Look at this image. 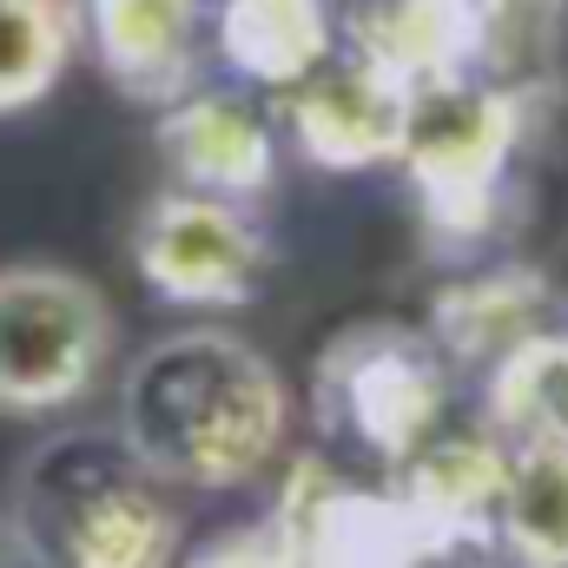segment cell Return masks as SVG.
<instances>
[{"label":"cell","mask_w":568,"mask_h":568,"mask_svg":"<svg viewBox=\"0 0 568 568\" xmlns=\"http://www.w3.org/2000/svg\"><path fill=\"white\" fill-rule=\"evenodd\" d=\"M443 351L424 331L404 324H364L337 337L317 364V417L331 436L371 449L377 463L404 469L443 417Z\"/></svg>","instance_id":"5"},{"label":"cell","mask_w":568,"mask_h":568,"mask_svg":"<svg viewBox=\"0 0 568 568\" xmlns=\"http://www.w3.org/2000/svg\"><path fill=\"white\" fill-rule=\"evenodd\" d=\"M496 542L529 568H568V443L509 449Z\"/></svg>","instance_id":"15"},{"label":"cell","mask_w":568,"mask_h":568,"mask_svg":"<svg viewBox=\"0 0 568 568\" xmlns=\"http://www.w3.org/2000/svg\"><path fill=\"white\" fill-rule=\"evenodd\" d=\"M469 568H529V562H516L509 549H503V556H483V549H469Z\"/></svg>","instance_id":"20"},{"label":"cell","mask_w":568,"mask_h":568,"mask_svg":"<svg viewBox=\"0 0 568 568\" xmlns=\"http://www.w3.org/2000/svg\"><path fill=\"white\" fill-rule=\"evenodd\" d=\"M542 331H549V284H542V272H523V265L449 284L436 297V317H429V344L443 357L483 364V371H496L503 357H516Z\"/></svg>","instance_id":"14"},{"label":"cell","mask_w":568,"mask_h":568,"mask_svg":"<svg viewBox=\"0 0 568 568\" xmlns=\"http://www.w3.org/2000/svg\"><path fill=\"white\" fill-rule=\"evenodd\" d=\"M469 20H476V67L469 73L536 100L562 60L568 0H469Z\"/></svg>","instance_id":"17"},{"label":"cell","mask_w":568,"mask_h":568,"mask_svg":"<svg viewBox=\"0 0 568 568\" xmlns=\"http://www.w3.org/2000/svg\"><path fill=\"white\" fill-rule=\"evenodd\" d=\"M489 436L509 449L568 443V324H549L489 371Z\"/></svg>","instance_id":"16"},{"label":"cell","mask_w":568,"mask_h":568,"mask_svg":"<svg viewBox=\"0 0 568 568\" xmlns=\"http://www.w3.org/2000/svg\"><path fill=\"white\" fill-rule=\"evenodd\" d=\"M265 536L284 568H424L390 489H364L317 456L291 463Z\"/></svg>","instance_id":"7"},{"label":"cell","mask_w":568,"mask_h":568,"mask_svg":"<svg viewBox=\"0 0 568 568\" xmlns=\"http://www.w3.org/2000/svg\"><path fill=\"white\" fill-rule=\"evenodd\" d=\"M80 47L126 100L172 106L205 87L212 13L205 0H80Z\"/></svg>","instance_id":"11"},{"label":"cell","mask_w":568,"mask_h":568,"mask_svg":"<svg viewBox=\"0 0 568 568\" xmlns=\"http://www.w3.org/2000/svg\"><path fill=\"white\" fill-rule=\"evenodd\" d=\"M113 429L172 489H239L284 449L291 390L239 331L185 324L126 364Z\"/></svg>","instance_id":"1"},{"label":"cell","mask_w":568,"mask_h":568,"mask_svg":"<svg viewBox=\"0 0 568 568\" xmlns=\"http://www.w3.org/2000/svg\"><path fill=\"white\" fill-rule=\"evenodd\" d=\"M278 120L297 159H311L317 172L390 165L404 152V126H410V87L397 73L371 67L364 53L337 47L291 93H278Z\"/></svg>","instance_id":"8"},{"label":"cell","mask_w":568,"mask_h":568,"mask_svg":"<svg viewBox=\"0 0 568 568\" xmlns=\"http://www.w3.org/2000/svg\"><path fill=\"white\" fill-rule=\"evenodd\" d=\"M192 568H284V562H278V549H272V536H265V529H245V536L212 542Z\"/></svg>","instance_id":"19"},{"label":"cell","mask_w":568,"mask_h":568,"mask_svg":"<svg viewBox=\"0 0 568 568\" xmlns=\"http://www.w3.org/2000/svg\"><path fill=\"white\" fill-rule=\"evenodd\" d=\"M80 53V0H0V120L40 106Z\"/></svg>","instance_id":"18"},{"label":"cell","mask_w":568,"mask_h":568,"mask_svg":"<svg viewBox=\"0 0 568 568\" xmlns=\"http://www.w3.org/2000/svg\"><path fill=\"white\" fill-rule=\"evenodd\" d=\"M179 489L120 429H60L13 476V542L33 568H172Z\"/></svg>","instance_id":"2"},{"label":"cell","mask_w":568,"mask_h":568,"mask_svg":"<svg viewBox=\"0 0 568 568\" xmlns=\"http://www.w3.org/2000/svg\"><path fill=\"white\" fill-rule=\"evenodd\" d=\"M503 476H509V443L476 429V436H429L424 449L397 469V516L417 542L424 562H449L463 549L496 542V509H503Z\"/></svg>","instance_id":"10"},{"label":"cell","mask_w":568,"mask_h":568,"mask_svg":"<svg viewBox=\"0 0 568 568\" xmlns=\"http://www.w3.org/2000/svg\"><path fill=\"white\" fill-rule=\"evenodd\" d=\"M212 53L265 93H291L311 67L337 53L331 0H205Z\"/></svg>","instance_id":"13"},{"label":"cell","mask_w":568,"mask_h":568,"mask_svg":"<svg viewBox=\"0 0 568 568\" xmlns=\"http://www.w3.org/2000/svg\"><path fill=\"white\" fill-rule=\"evenodd\" d=\"M152 140H159V159L179 192L252 205L278 179V126L239 87H192L185 100L159 106Z\"/></svg>","instance_id":"9"},{"label":"cell","mask_w":568,"mask_h":568,"mask_svg":"<svg viewBox=\"0 0 568 568\" xmlns=\"http://www.w3.org/2000/svg\"><path fill=\"white\" fill-rule=\"evenodd\" d=\"M337 47L397 73L404 87H429L476 67L469 0H331Z\"/></svg>","instance_id":"12"},{"label":"cell","mask_w":568,"mask_h":568,"mask_svg":"<svg viewBox=\"0 0 568 568\" xmlns=\"http://www.w3.org/2000/svg\"><path fill=\"white\" fill-rule=\"evenodd\" d=\"M113 364V304L67 265L0 272V417H60Z\"/></svg>","instance_id":"4"},{"label":"cell","mask_w":568,"mask_h":568,"mask_svg":"<svg viewBox=\"0 0 568 568\" xmlns=\"http://www.w3.org/2000/svg\"><path fill=\"white\" fill-rule=\"evenodd\" d=\"M133 272L165 304L239 311V304L258 297V284L272 272V245H265L252 205L165 185L133 219Z\"/></svg>","instance_id":"6"},{"label":"cell","mask_w":568,"mask_h":568,"mask_svg":"<svg viewBox=\"0 0 568 568\" xmlns=\"http://www.w3.org/2000/svg\"><path fill=\"white\" fill-rule=\"evenodd\" d=\"M529 133V100L483 80V73H449L410 87V126L397 165L417 185L424 225L436 239L476 245L509 192V165Z\"/></svg>","instance_id":"3"}]
</instances>
